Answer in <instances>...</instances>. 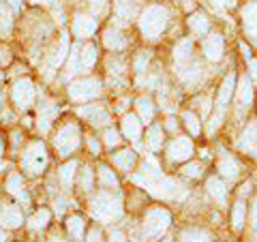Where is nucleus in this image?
I'll return each mask as SVG.
<instances>
[{"mask_svg": "<svg viewBox=\"0 0 257 242\" xmlns=\"http://www.w3.org/2000/svg\"><path fill=\"white\" fill-rule=\"evenodd\" d=\"M103 45H105L109 52H120V50H124V47L128 45V41H126V37L122 35V30L111 26V28H107L105 32H103Z\"/></svg>", "mask_w": 257, "mask_h": 242, "instance_id": "nucleus-14", "label": "nucleus"}, {"mask_svg": "<svg viewBox=\"0 0 257 242\" xmlns=\"http://www.w3.org/2000/svg\"><path fill=\"white\" fill-rule=\"evenodd\" d=\"M165 129H170V131H176V118H172V116L167 118V120H165Z\"/></svg>", "mask_w": 257, "mask_h": 242, "instance_id": "nucleus-52", "label": "nucleus"}, {"mask_svg": "<svg viewBox=\"0 0 257 242\" xmlns=\"http://www.w3.org/2000/svg\"><path fill=\"white\" fill-rule=\"evenodd\" d=\"M20 137H22V133H20V131H15V133H13V144H15V146L20 144Z\"/></svg>", "mask_w": 257, "mask_h": 242, "instance_id": "nucleus-54", "label": "nucleus"}, {"mask_svg": "<svg viewBox=\"0 0 257 242\" xmlns=\"http://www.w3.org/2000/svg\"><path fill=\"white\" fill-rule=\"evenodd\" d=\"M103 144H105L107 148H114L120 144V133L116 129H105V133H103Z\"/></svg>", "mask_w": 257, "mask_h": 242, "instance_id": "nucleus-41", "label": "nucleus"}, {"mask_svg": "<svg viewBox=\"0 0 257 242\" xmlns=\"http://www.w3.org/2000/svg\"><path fill=\"white\" fill-rule=\"evenodd\" d=\"M50 242H67V240H64L62 236H58V233H56V236H52V238H50Z\"/></svg>", "mask_w": 257, "mask_h": 242, "instance_id": "nucleus-55", "label": "nucleus"}, {"mask_svg": "<svg viewBox=\"0 0 257 242\" xmlns=\"http://www.w3.org/2000/svg\"><path fill=\"white\" fill-rule=\"evenodd\" d=\"M47 165V152L43 142H30L22 157V167L28 176H39Z\"/></svg>", "mask_w": 257, "mask_h": 242, "instance_id": "nucleus-3", "label": "nucleus"}, {"mask_svg": "<svg viewBox=\"0 0 257 242\" xmlns=\"http://www.w3.org/2000/svg\"><path fill=\"white\" fill-rule=\"evenodd\" d=\"M172 225V216L165 208H150L144 216V233L148 238H159Z\"/></svg>", "mask_w": 257, "mask_h": 242, "instance_id": "nucleus-5", "label": "nucleus"}, {"mask_svg": "<svg viewBox=\"0 0 257 242\" xmlns=\"http://www.w3.org/2000/svg\"><path fill=\"white\" fill-rule=\"evenodd\" d=\"M244 216H246V206H244L242 199H238L236 206L231 208V225H234V229H242Z\"/></svg>", "mask_w": 257, "mask_h": 242, "instance_id": "nucleus-33", "label": "nucleus"}, {"mask_svg": "<svg viewBox=\"0 0 257 242\" xmlns=\"http://www.w3.org/2000/svg\"><path fill=\"white\" fill-rule=\"evenodd\" d=\"M202 172H204L202 163H189V165L182 167V174L187 176V178H199V176H202Z\"/></svg>", "mask_w": 257, "mask_h": 242, "instance_id": "nucleus-42", "label": "nucleus"}, {"mask_svg": "<svg viewBox=\"0 0 257 242\" xmlns=\"http://www.w3.org/2000/svg\"><path fill=\"white\" fill-rule=\"evenodd\" d=\"M212 236L210 231L206 229H197V227H191V229H184L180 233V242H210Z\"/></svg>", "mask_w": 257, "mask_h": 242, "instance_id": "nucleus-28", "label": "nucleus"}, {"mask_svg": "<svg viewBox=\"0 0 257 242\" xmlns=\"http://www.w3.org/2000/svg\"><path fill=\"white\" fill-rule=\"evenodd\" d=\"M238 148L246 152V155H257V123L248 120V125L244 127V131L238 137Z\"/></svg>", "mask_w": 257, "mask_h": 242, "instance_id": "nucleus-9", "label": "nucleus"}, {"mask_svg": "<svg viewBox=\"0 0 257 242\" xmlns=\"http://www.w3.org/2000/svg\"><path fill=\"white\" fill-rule=\"evenodd\" d=\"M122 135L138 144L142 137V120L133 114H124L122 116Z\"/></svg>", "mask_w": 257, "mask_h": 242, "instance_id": "nucleus-16", "label": "nucleus"}, {"mask_svg": "<svg viewBox=\"0 0 257 242\" xmlns=\"http://www.w3.org/2000/svg\"><path fill=\"white\" fill-rule=\"evenodd\" d=\"M88 148H90V152H92V155H96V152L101 150V148H99V142H96L94 137H88Z\"/></svg>", "mask_w": 257, "mask_h": 242, "instance_id": "nucleus-49", "label": "nucleus"}, {"mask_svg": "<svg viewBox=\"0 0 257 242\" xmlns=\"http://www.w3.org/2000/svg\"><path fill=\"white\" fill-rule=\"evenodd\" d=\"M189 28L193 30V35L202 37V35H206V32L210 30V20H208L204 13H199V11H197V13H193V15H191Z\"/></svg>", "mask_w": 257, "mask_h": 242, "instance_id": "nucleus-26", "label": "nucleus"}, {"mask_svg": "<svg viewBox=\"0 0 257 242\" xmlns=\"http://www.w3.org/2000/svg\"><path fill=\"white\" fill-rule=\"evenodd\" d=\"M202 50L206 54V58L208 60H212V62H219L223 58V52H225V43H223V37L221 35H210V37H206V41L202 45Z\"/></svg>", "mask_w": 257, "mask_h": 242, "instance_id": "nucleus-13", "label": "nucleus"}, {"mask_svg": "<svg viewBox=\"0 0 257 242\" xmlns=\"http://www.w3.org/2000/svg\"><path fill=\"white\" fill-rule=\"evenodd\" d=\"M11 28H13V15L9 11V7L0 5V37L7 39L11 35Z\"/></svg>", "mask_w": 257, "mask_h": 242, "instance_id": "nucleus-30", "label": "nucleus"}, {"mask_svg": "<svg viewBox=\"0 0 257 242\" xmlns=\"http://www.w3.org/2000/svg\"><path fill=\"white\" fill-rule=\"evenodd\" d=\"M50 219H52V212L47 210V208H41V210H37V212L28 219V227H30V229H35V231H39V229L47 227Z\"/></svg>", "mask_w": 257, "mask_h": 242, "instance_id": "nucleus-29", "label": "nucleus"}, {"mask_svg": "<svg viewBox=\"0 0 257 242\" xmlns=\"http://www.w3.org/2000/svg\"><path fill=\"white\" fill-rule=\"evenodd\" d=\"M67 58H69V35H60V41H58V45H56L54 54H50L52 69L60 67L62 62H67Z\"/></svg>", "mask_w": 257, "mask_h": 242, "instance_id": "nucleus-21", "label": "nucleus"}, {"mask_svg": "<svg viewBox=\"0 0 257 242\" xmlns=\"http://www.w3.org/2000/svg\"><path fill=\"white\" fill-rule=\"evenodd\" d=\"M107 73H109V82H120L124 75V62L120 58H109L107 60Z\"/></svg>", "mask_w": 257, "mask_h": 242, "instance_id": "nucleus-32", "label": "nucleus"}, {"mask_svg": "<svg viewBox=\"0 0 257 242\" xmlns=\"http://www.w3.org/2000/svg\"><path fill=\"white\" fill-rule=\"evenodd\" d=\"M88 242H103V236H101V229H92L88 233Z\"/></svg>", "mask_w": 257, "mask_h": 242, "instance_id": "nucleus-47", "label": "nucleus"}, {"mask_svg": "<svg viewBox=\"0 0 257 242\" xmlns=\"http://www.w3.org/2000/svg\"><path fill=\"white\" fill-rule=\"evenodd\" d=\"M167 22H170V13H167V9H163L161 5L146 7V11H144L142 18H140V30H142L144 39H148V41L159 39L161 32L167 28Z\"/></svg>", "mask_w": 257, "mask_h": 242, "instance_id": "nucleus-1", "label": "nucleus"}, {"mask_svg": "<svg viewBox=\"0 0 257 242\" xmlns=\"http://www.w3.org/2000/svg\"><path fill=\"white\" fill-rule=\"evenodd\" d=\"M92 172H90V167H84L82 169V174H79V184H82V189L88 193V191H90L92 189Z\"/></svg>", "mask_w": 257, "mask_h": 242, "instance_id": "nucleus-43", "label": "nucleus"}, {"mask_svg": "<svg viewBox=\"0 0 257 242\" xmlns=\"http://www.w3.org/2000/svg\"><path fill=\"white\" fill-rule=\"evenodd\" d=\"M0 242H7V236H5V231L0 229Z\"/></svg>", "mask_w": 257, "mask_h": 242, "instance_id": "nucleus-58", "label": "nucleus"}, {"mask_svg": "<svg viewBox=\"0 0 257 242\" xmlns=\"http://www.w3.org/2000/svg\"><path fill=\"white\" fill-rule=\"evenodd\" d=\"M101 82L96 77H86V79H77L69 86V96L71 101L75 103H82V101H90V99H96L101 94Z\"/></svg>", "mask_w": 257, "mask_h": 242, "instance_id": "nucleus-6", "label": "nucleus"}, {"mask_svg": "<svg viewBox=\"0 0 257 242\" xmlns=\"http://www.w3.org/2000/svg\"><path fill=\"white\" fill-rule=\"evenodd\" d=\"M77 67H82V62H79V47L75 45L73 47V52L69 54V58H67V77H71L77 71Z\"/></svg>", "mask_w": 257, "mask_h": 242, "instance_id": "nucleus-39", "label": "nucleus"}, {"mask_svg": "<svg viewBox=\"0 0 257 242\" xmlns=\"http://www.w3.org/2000/svg\"><path fill=\"white\" fill-rule=\"evenodd\" d=\"M182 120H184V125H187V129L191 131V135H199L202 125H199L197 114H193V111H182Z\"/></svg>", "mask_w": 257, "mask_h": 242, "instance_id": "nucleus-38", "label": "nucleus"}, {"mask_svg": "<svg viewBox=\"0 0 257 242\" xmlns=\"http://www.w3.org/2000/svg\"><path fill=\"white\" fill-rule=\"evenodd\" d=\"M111 163H114L116 167H120L122 172H128V169L135 165V152L128 150V148L120 150V152H116V155H111Z\"/></svg>", "mask_w": 257, "mask_h": 242, "instance_id": "nucleus-25", "label": "nucleus"}, {"mask_svg": "<svg viewBox=\"0 0 257 242\" xmlns=\"http://www.w3.org/2000/svg\"><path fill=\"white\" fill-rule=\"evenodd\" d=\"M146 144L150 150H159L161 146H163V129H161L159 125H152L148 129L146 133Z\"/></svg>", "mask_w": 257, "mask_h": 242, "instance_id": "nucleus-31", "label": "nucleus"}, {"mask_svg": "<svg viewBox=\"0 0 257 242\" xmlns=\"http://www.w3.org/2000/svg\"><path fill=\"white\" fill-rule=\"evenodd\" d=\"M64 206H67V201H64V199H56V212H58V214L64 212Z\"/></svg>", "mask_w": 257, "mask_h": 242, "instance_id": "nucleus-50", "label": "nucleus"}, {"mask_svg": "<svg viewBox=\"0 0 257 242\" xmlns=\"http://www.w3.org/2000/svg\"><path fill=\"white\" fill-rule=\"evenodd\" d=\"M206 189H208L210 197L216 201V204H225V201H227V189H225L221 178H208Z\"/></svg>", "mask_w": 257, "mask_h": 242, "instance_id": "nucleus-23", "label": "nucleus"}, {"mask_svg": "<svg viewBox=\"0 0 257 242\" xmlns=\"http://www.w3.org/2000/svg\"><path fill=\"white\" fill-rule=\"evenodd\" d=\"M22 3H24V0H9V7H11L13 11H20L22 9Z\"/></svg>", "mask_w": 257, "mask_h": 242, "instance_id": "nucleus-51", "label": "nucleus"}, {"mask_svg": "<svg viewBox=\"0 0 257 242\" xmlns=\"http://www.w3.org/2000/svg\"><path fill=\"white\" fill-rule=\"evenodd\" d=\"M7 191H9L11 195H20V193L24 191L22 174H9V178H7Z\"/></svg>", "mask_w": 257, "mask_h": 242, "instance_id": "nucleus-37", "label": "nucleus"}, {"mask_svg": "<svg viewBox=\"0 0 257 242\" xmlns=\"http://www.w3.org/2000/svg\"><path fill=\"white\" fill-rule=\"evenodd\" d=\"M135 9H138V0H114V20L116 28L126 26L133 20Z\"/></svg>", "mask_w": 257, "mask_h": 242, "instance_id": "nucleus-8", "label": "nucleus"}, {"mask_svg": "<svg viewBox=\"0 0 257 242\" xmlns=\"http://www.w3.org/2000/svg\"><path fill=\"white\" fill-rule=\"evenodd\" d=\"M79 62H82L84 69L94 67V62H96V47L94 45H86L82 50V54H79Z\"/></svg>", "mask_w": 257, "mask_h": 242, "instance_id": "nucleus-36", "label": "nucleus"}, {"mask_svg": "<svg viewBox=\"0 0 257 242\" xmlns=\"http://www.w3.org/2000/svg\"><path fill=\"white\" fill-rule=\"evenodd\" d=\"M88 5H90V11L94 15H103L109 7V0H88Z\"/></svg>", "mask_w": 257, "mask_h": 242, "instance_id": "nucleus-44", "label": "nucleus"}, {"mask_svg": "<svg viewBox=\"0 0 257 242\" xmlns=\"http://www.w3.org/2000/svg\"><path fill=\"white\" fill-rule=\"evenodd\" d=\"M135 109H138L142 123H150V120L155 118V103H152L148 96H140V99L135 101Z\"/></svg>", "mask_w": 257, "mask_h": 242, "instance_id": "nucleus-27", "label": "nucleus"}, {"mask_svg": "<svg viewBox=\"0 0 257 242\" xmlns=\"http://www.w3.org/2000/svg\"><path fill=\"white\" fill-rule=\"evenodd\" d=\"M242 20H244V30L248 37L257 39V3H248L242 9Z\"/></svg>", "mask_w": 257, "mask_h": 242, "instance_id": "nucleus-19", "label": "nucleus"}, {"mask_svg": "<svg viewBox=\"0 0 257 242\" xmlns=\"http://www.w3.org/2000/svg\"><path fill=\"white\" fill-rule=\"evenodd\" d=\"M109 242H126V238L120 229H111L109 231Z\"/></svg>", "mask_w": 257, "mask_h": 242, "instance_id": "nucleus-45", "label": "nucleus"}, {"mask_svg": "<svg viewBox=\"0 0 257 242\" xmlns=\"http://www.w3.org/2000/svg\"><path fill=\"white\" fill-rule=\"evenodd\" d=\"M67 229H69V233L75 240H79L84 236V219H82V216H77V214L69 216V219H67Z\"/></svg>", "mask_w": 257, "mask_h": 242, "instance_id": "nucleus-34", "label": "nucleus"}, {"mask_svg": "<svg viewBox=\"0 0 257 242\" xmlns=\"http://www.w3.org/2000/svg\"><path fill=\"white\" fill-rule=\"evenodd\" d=\"M90 212L96 221L101 223H111L120 219L122 214V204H120L118 195H111V193H99L94 195L92 204H90Z\"/></svg>", "mask_w": 257, "mask_h": 242, "instance_id": "nucleus-2", "label": "nucleus"}, {"mask_svg": "<svg viewBox=\"0 0 257 242\" xmlns=\"http://www.w3.org/2000/svg\"><path fill=\"white\" fill-rule=\"evenodd\" d=\"M96 26H99V22L94 20V15H84V13H77L73 18V32L77 39H86L94 35Z\"/></svg>", "mask_w": 257, "mask_h": 242, "instance_id": "nucleus-11", "label": "nucleus"}, {"mask_svg": "<svg viewBox=\"0 0 257 242\" xmlns=\"http://www.w3.org/2000/svg\"><path fill=\"white\" fill-rule=\"evenodd\" d=\"M11 99H13V103H15V107L18 109H28L32 105V101H35V86H32L30 79L22 77V79H18V82L13 84Z\"/></svg>", "mask_w": 257, "mask_h": 242, "instance_id": "nucleus-7", "label": "nucleus"}, {"mask_svg": "<svg viewBox=\"0 0 257 242\" xmlns=\"http://www.w3.org/2000/svg\"><path fill=\"white\" fill-rule=\"evenodd\" d=\"M193 155V144L189 137H176V140L167 146V157L170 161H187Z\"/></svg>", "mask_w": 257, "mask_h": 242, "instance_id": "nucleus-10", "label": "nucleus"}, {"mask_svg": "<svg viewBox=\"0 0 257 242\" xmlns=\"http://www.w3.org/2000/svg\"><path fill=\"white\" fill-rule=\"evenodd\" d=\"M30 3L32 5H52L54 0H30Z\"/></svg>", "mask_w": 257, "mask_h": 242, "instance_id": "nucleus-53", "label": "nucleus"}, {"mask_svg": "<svg viewBox=\"0 0 257 242\" xmlns=\"http://www.w3.org/2000/svg\"><path fill=\"white\" fill-rule=\"evenodd\" d=\"M22 221H24V216L18 206H5L3 210H0V225H3V227L15 229L22 225Z\"/></svg>", "mask_w": 257, "mask_h": 242, "instance_id": "nucleus-17", "label": "nucleus"}, {"mask_svg": "<svg viewBox=\"0 0 257 242\" xmlns=\"http://www.w3.org/2000/svg\"><path fill=\"white\" fill-rule=\"evenodd\" d=\"M99 178H101V182H103V187H107V189H118V178H116V174L111 172L107 165H101V167H99Z\"/></svg>", "mask_w": 257, "mask_h": 242, "instance_id": "nucleus-35", "label": "nucleus"}, {"mask_svg": "<svg viewBox=\"0 0 257 242\" xmlns=\"http://www.w3.org/2000/svg\"><path fill=\"white\" fill-rule=\"evenodd\" d=\"M248 77L257 79V60H255V58L248 60Z\"/></svg>", "mask_w": 257, "mask_h": 242, "instance_id": "nucleus-46", "label": "nucleus"}, {"mask_svg": "<svg viewBox=\"0 0 257 242\" xmlns=\"http://www.w3.org/2000/svg\"><path fill=\"white\" fill-rule=\"evenodd\" d=\"M182 7L184 9H193V0H182Z\"/></svg>", "mask_w": 257, "mask_h": 242, "instance_id": "nucleus-56", "label": "nucleus"}, {"mask_svg": "<svg viewBox=\"0 0 257 242\" xmlns=\"http://www.w3.org/2000/svg\"><path fill=\"white\" fill-rule=\"evenodd\" d=\"M163 242H172V240H163Z\"/></svg>", "mask_w": 257, "mask_h": 242, "instance_id": "nucleus-59", "label": "nucleus"}, {"mask_svg": "<svg viewBox=\"0 0 257 242\" xmlns=\"http://www.w3.org/2000/svg\"><path fill=\"white\" fill-rule=\"evenodd\" d=\"M79 127L75 123H64L60 129H58V133L54 135V146L56 150L60 152L62 157H67L71 155L77 146H79Z\"/></svg>", "mask_w": 257, "mask_h": 242, "instance_id": "nucleus-4", "label": "nucleus"}, {"mask_svg": "<svg viewBox=\"0 0 257 242\" xmlns=\"http://www.w3.org/2000/svg\"><path fill=\"white\" fill-rule=\"evenodd\" d=\"M0 79H3V73H0Z\"/></svg>", "mask_w": 257, "mask_h": 242, "instance_id": "nucleus-60", "label": "nucleus"}, {"mask_svg": "<svg viewBox=\"0 0 257 242\" xmlns=\"http://www.w3.org/2000/svg\"><path fill=\"white\" fill-rule=\"evenodd\" d=\"M77 114L82 116V118H86L92 127H103V125L109 123V114H107V109L103 107V105H86V107H79Z\"/></svg>", "mask_w": 257, "mask_h": 242, "instance_id": "nucleus-12", "label": "nucleus"}, {"mask_svg": "<svg viewBox=\"0 0 257 242\" xmlns=\"http://www.w3.org/2000/svg\"><path fill=\"white\" fill-rule=\"evenodd\" d=\"M56 114H58V107H56L52 101H41V107H39V129H41L43 133L50 129Z\"/></svg>", "mask_w": 257, "mask_h": 242, "instance_id": "nucleus-20", "label": "nucleus"}, {"mask_svg": "<svg viewBox=\"0 0 257 242\" xmlns=\"http://www.w3.org/2000/svg\"><path fill=\"white\" fill-rule=\"evenodd\" d=\"M3 155H5V144H3V140H0V159H3Z\"/></svg>", "mask_w": 257, "mask_h": 242, "instance_id": "nucleus-57", "label": "nucleus"}, {"mask_svg": "<svg viewBox=\"0 0 257 242\" xmlns=\"http://www.w3.org/2000/svg\"><path fill=\"white\" fill-rule=\"evenodd\" d=\"M236 99L240 103V107H248V105H251V101H253V84H251V77H248V75L240 77Z\"/></svg>", "mask_w": 257, "mask_h": 242, "instance_id": "nucleus-22", "label": "nucleus"}, {"mask_svg": "<svg viewBox=\"0 0 257 242\" xmlns=\"http://www.w3.org/2000/svg\"><path fill=\"white\" fill-rule=\"evenodd\" d=\"M251 223H253V229H257V197L253 199V208H251Z\"/></svg>", "mask_w": 257, "mask_h": 242, "instance_id": "nucleus-48", "label": "nucleus"}, {"mask_svg": "<svg viewBox=\"0 0 257 242\" xmlns=\"http://www.w3.org/2000/svg\"><path fill=\"white\" fill-rule=\"evenodd\" d=\"M148 62H150V52H140L138 56H135V60H133L135 73H144L146 67H148Z\"/></svg>", "mask_w": 257, "mask_h": 242, "instance_id": "nucleus-40", "label": "nucleus"}, {"mask_svg": "<svg viewBox=\"0 0 257 242\" xmlns=\"http://www.w3.org/2000/svg\"><path fill=\"white\" fill-rule=\"evenodd\" d=\"M216 172H219L225 180L234 182L238 178V174H240V163L236 159H231V157H223L219 163H216Z\"/></svg>", "mask_w": 257, "mask_h": 242, "instance_id": "nucleus-18", "label": "nucleus"}, {"mask_svg": "<svg viewBox=\"0 0 257 242\" xmlns=\"http://www.w3.org/2000/svg\"><path fill=\"white\" fill-rule=\"evenodd\" d=\"M75 172H77V163H75V161H67L64 165H60V169H58V178H60V184H62L64 189H71V187H73Z\"/></svg>", "mask_w": 257, "mask_h": 242, "instance_id": "nucleus-24", "label": "nucleus"}, {"mask_svg": "<svg viewBox=\"0 0 257 242\" xmlns=\"http://www.w3.org/2000/svg\"><path fill=\"white\" fill-rule=\"evenodd\" d=\"M174 62H176V69H182L193 62V41L184 39V41H180L174 47Z\"/></svg>", "mask_w": 257, "mask_h": 242, "instance_id": "nucleus-15", "label": "nucleus"}]
</instances>
